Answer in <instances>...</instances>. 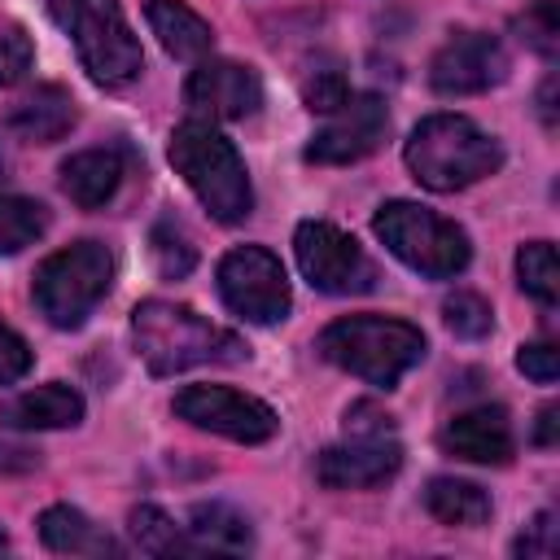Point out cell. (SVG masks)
<instances>
[{"instance_id": "6da1fadb", "label": "cell", "mask_w": 560, "mask_h": 560, "mask_svg": "<svg viewBox=\"0 0 560 560\" xmlns=\"http://www.w3.org/2000/svg\"><path fill=\"white\" fill-rule=\"evenodd\" d=\"M131 341L153 376H175V372L206 368V363L249 359V346L236 332H228V328L201 319L192 306L166 302V298H149L131 311Z\"/></svg>"}, {"instance_id": "7a4b0ae2", "label": "cell", "mask_w": 560, "mask_h": 560, "mask_svg": "<svg viewBox=\"0 0 560 560\" xmlns=\"http://www.w3.org/2000/svg\"><path fill=\"white\" fill-rule=\"evenodd\" d=\"M407 171L429 192H459L503 166V149L464 114H429L411 127L402 144Z\"/></svg>"}, {"instance_id": "3957f363", "label": "cell", "mask_w": 560, "mask_h": 560, "mask_svg": "<svg viewBox=\"0 0 560 560\" xmlns=\"http://www.w3.org/2000/svg\"><path fill=\"white\" fill-rule=\"evenodd\" d=\"M171 166L175 175L192 188V197L210 210V219L219 223H241L254 210V188L245 175V162L236 153V144L214 131L210 122H179L171 131Z\"/></svg>"}, {"instance_id": "277c9868", "label": "cell", "mask_w": 560, "mask_h": 560, "mask_svg": "<svg viewBox=\"0 0 560 560\" xmlns=\"http://www.w3.org/2000/svg\"><path fill=\"white\" fill-rule=\"evenodd\" d=\"M319 354L350 376L389 389L398 385L420 359H424V332L407 319H385V315H346L332 319L319 332Z\"/></svg>"}, {"instance_id": "5b68a950", "label": "cell", "mask_w": 560, "mask_h": 560, "mask_svg": "<svg viewBox=\"0 0 560 560\" xmlns=\"http://www.w3.org/2000/svg\"><path fill=\"white\" fill-rule=\"evenodd\" d=\"M52 22L70 35L79 66L101 88H127L144 70V48L118 0H48Z\"/></svg>"}, {"instance_id": "8992f818", "label": "cell", "mask_w": 560, "mask_h": 560, "mask_svg": "<svg viewBox=\"0 0 560 560\" xmlns=\"http://www.w3.org/2000/svg\"><path fill=\"white\" fill-rule=\"evenodd\" d=\"M114 284V254L101 241H74L48 254L31 280V302L52 328H83Z\"/></svg>"}, {"instance_id": "52a82bcc", "label": "cell", "mask_w": 560, "mask_h": 560, "mask_svg": "<svg viewBox=\"0 0 560 560\" xmlns=\"http://www.w3.org/2000/svg\"><path fill=\"white\" fill-rule=\"evenodd\" d=\"M372 232L402 267H411L429 280H451L472 258L468 232L455 219H442L416 201H385L372 219Z\"/></svg>"}, {"instance_id": "ba28073f", "label": "cell", "mask_w": 560, "mask_h": 560, "mask_svg": "<svg viewBox=\"0 0 560 560\" xmlns=\"http://www.w3.org/2000/svg\"><path fill=\"white\" fill-rule=\"evenodd\" d=\"M219 298L232 315L249 324H280L293 306L284 262L262 245H236L219 258Z\"/></svg>"}, {"instance_id": "9c48e42d", "label": "cell", "mask_w": 560, "mask_h": 560, "mask_svg": "<svg viewBox=\"0 0 560 560\" xmlns=\"http://www.w3.org/2000/svg\"><path fill=\"white\" fill-rule=\"evenodd\" d=\"M293 254H298V267L302 276L311 280V289L319 293H332V298H350V293H368L376 289V262L368 258V249L341 232L337 223H324V219H306L298 223L293 232Z\"/></svg>"}, {"instance_id": "30bf717a", "label": "cell", "mask_w": 560, "mask_h": 560, "mask_svg": "<svg viewBox=\"0 0 560 560\" xmlns=\"http://www.w3.org/2000/svg\"><path fill=\"white\" fill-rule=\"evenodd\" d=\"M171 407L192 429H206V433H219V438L245 442V446H258V442L276 438V429H280L276 411L262 398L241 394L232 385H188L175 394Z\"/></svg>"}, {"instance_id": "8fae6325", "label": "cell", "mask_w": 560, "mask_h": 560, "mask_svg": "<svg viewBox=\"0 0 560 560\" xmlns=\"http://www.w3.org/2000/svg\"><path fill=\"white\" fill-rule=\"evenodd\" d=\"M385 131H389L385 101L372 96V92H363V96L350 92V101L341 109H332L328 122L311 136V144H306L302 158L306 162H319V166H350V162L376 153L381 140H385Z\"/></svg>"}, {"instance_id": "7c38bea8", "label": "cell", "mask_w": 560, "mask_h": 560, "mask_svg": "<svg viewBox=\"0 0 560 560\" xmlns=\"http://www.w3.org/2000/svg\"><path fill=\"white\" fill-rule=\"evenodd\" d=\"M508 79V52L494 35L455 31L429 61V83L442 96H477Z\"/></svg>"}, {"instance_id": "4fadbf2b", "label": "cell", "mask_w": 560, "mask_h": 560, "mask_svg": "<svg viewBox=\"0 0 560 560\" xmlns=\"http://www.w3.org/2000/svg\"><path fill=\"white\" fill-rule=\"evenodd\" d=\"M184 101H188L192 114L236 122V118L258 114V105H262V79H258L254 66L223 61V57H201L197 70L184 83Z\"/></svg>"}, {"instance_id": "5bb4252c", "label": "cell", "mask_w": 560, "mask_h": 560, "mask_svg": "<svg viewBox=\"0 0 560 560\" xmlns=\"http://www.w3.org/2000/svg\"><path fill=\"white\" fill-rule=\"evenodd\" d=\"M402 468V446L385 433V438H350L341 446L319 451L315 459V477L328 490H372L381 481H389Z\"/></svg>"}, {"instance_id": "9a60e30c", "label": "cell", "mask_w": 560, "mask_h": 560, "mask_svg": "<svg viewBox=\"0 0 560 560\" xmlns=\"http://www.w3.org/2000/svg\"><path fill=\"white\" fill-rule=\"evenodd\" d=\"M442 451L468 464H508L516 455V433L503 407H468L438 433Z\"/></svg>"}, {"instance_id": "2e32d148", "label": "cell", "mask_w": 560, "mask_h": 560, "mask_svg": "<svg viewBox=\"0 0 560 560\" xmlns=\"http://www.w3.org/2000/svg\"><path fill=\"white\" fill-rule=\"evenodd\" d=\"M79 420H83V398H79V389L61 385V381L22 389V394H13V398L0 402V424L4 429H22V433H35V429H70Z\"/></svg>"}, {"instance_id": "e0dca14e", "label": "cell", "mask_w": 560, "mask_h": 560, "mask_svg": "<svg viewBox=\"0 0 560 560\" xmlns=\"http://www.w3.org/2000/svg\"><path fill=\"white\" fill-rule=\"evenodd\" d=\"M144 22L175 61H201L214 48V26L184 0H144Z\"/></svg>"}, {"instance_id": "ac0fdd59", "label": "cell", "mask_w": 560, "mask_h": 560, "mask_svg": "<svg viewBox=\"0 0 560 560\" xmlns=\"http://www.w3.org/2000/svg\"><path fill=\"white\" fill-rule=\"evenodd\" d=\"M122 184V153L118 149H79L61 162V192L79 210H101Z\"/></svg>"}, {"instance_id": "d6986e66", "label": "cell", "mask_w": 560, "mask_h": 560, "mask_svg": "<svg viewBox=\"0 0 560 560\" xmlns=\"http://www.w3.org/2000/svg\"><path fill=\"white\" fill-rule=\"evenodd\" d=\"M74 101H70V92L66 88H57V83H44V88H35V92H26L13 109H9V131L13 136H22V140H31V144H52V140H61L70 127H74Z\"/></svg>"}, {"instance_id": "ffe728a7", "label": "cell", "mask_w": 560, "mask_h": 560, "mask_svg": "<svg viewBox=\"0 0 560 560\" xmlns=\"http://www.w3.org/2000/svg\"><path fill=\"white\" fill-rule=\"evenodd\" d=\"M35 525H39V538H44L48 551H61V556H118V542L92 516H83L70 503L44 508Z\"/></svg>"}, {"instance_id": "44dd1931", "label": "cell", "mask_w": 560, "mask_h": 560, "mask_svg": "<svg viewBox=\"0 0 560 560\" xmlns=\"http://www.w3.org/2000/svg\"><path fill=\"white\" fill-rule=\"evenodd\" d=\"M184 529L192 534L201 556H241L254 547V529L232 503H197Z\"/></svg>"}, {"instance_id": "7402d4cb", "label": "cell", "mask_w": 560, "mask_h": 560, "mask_svg": "<svg viewBox=\"0 0 560 560\" xmlns=\"http://www.w3.org/2000/svg\"><path fill=\"white\" fill-rule=\"evenodd\" d=\"M424 508H429L433 521L459 525V529H472V525L490 521V494L477 481H464V477H433L424 486Z\"/></svg>"}, {"instance_id": "603a6c76", "label": "cell", "mask_w": 560, "mask_h": 560, "mask_svg": "<svg viewBox=\"0 0 560 560\" xmlns=\"http://www.w3.org/2000/svg\"><path fill=\"white\" fill-rule=\"evenodd\" d=\"M127 529H131V538H136V547L144 551V556H162V560H192V556H201V547L192 542V534L184 529V525H175L162 508H153V503H140V508H131V516H127Z\"/></svg>"}, {"instance_id": "cb8c5ba5", "label": "cell", "mask_w": 560, "mask_h": 560, "mask_svg": "<svg viewBox=\"0 0 560 560\" xmlns=\"http://www.w3.org/2000/svg\"><path fill=\"white\" fill-rule=\"evenodd\" d=\"M516 280L521 289L538 302V306H556L560 302V262H556V245L551 241H529L516 249Z\"/></svg>"}, {"instance_id": "d4e9b609", "label": "cell", "mask_w": 560, "mask_h": 560, "mask_svg": "<svg viewBox=\"0 0 560 560\" xmlns=\"http://www.w3.org/2000/svg\"><path fill=\"white\" fill-rule=\"evenodd\" d=\"M48 232V210L31 197H0V254H22Z\"/></svg>"}, {"instance_id": "484cf974", "label": "cell", "mask_w": 560, "mask_h": 560, "mask_svg": "<svg viewBox=\"0 0 560 560\" xmlns=\"http://www.w3.org/2000/svg\"><path fill=\"white\" fill-rule=\"evenodd\" d=\"M149 254H153V262H158V271H162L166 280H184V276L197 267V245H192V236L184 232L179 219H158V223H153V232H149Z\"/></svg>"}, {"instance_id": "4316f807", "label": "cell", "mask_w": 560, "mask_h": 560, "mask_svg": "<svg viewBox=\"0 0 560 560\" xmlns=\"http://www.w3.org/2000/svg\"><path fill=\"white\" fill-rule=\"evenodd\" d=\"M442 319H446V328H451L455 337H464V341H477V337H486V332L494 328L490 302H486L481 293H468V289H455V293L442 302Z\"/></svg>"}, {"instance_id": "83f0119b", "label": "cell", "mask_w": 560, "mask_h": 560, "mask_svg": "<svg viewBox=\"0 0 560 560\" xmlns=\"http://www.w3.org/2000/svg\"><path fill=\"white\" fill-rule=\"evenodd\" d=\"M35 66V44L31 35L13 22V18H0V88H13L31 74Z\"/></svg>"}, {"instance_id": "f1b7e54d", "label": "cell", "mask_w": 560, "mask_h": 560, "mask_svg": "<svg viewBox=\"0 0 560 560\" xmlns=\"http://www.w3.org/2000/svg\"><path fill=\"white\" fill-rule=\"evenodd\" d=\"M302 101H306L311 114H332L350 101V79L337 66H319L302 79Z\"/></svg>"}, {"instance_id": "f546056e", "label": "cell", "mask_w": 560, "mask_h": 560, "mask_svg": "<svg viewBox=\"0 0 560 560\" xmlns=\"http://www.w3.org/2000/svg\"><path fill=\"white\" fill-rule=\"evenodd\" d=\"M556 547H560L556 512H538V516L525 525V534L512 542V551H516L521 560H551V556H556Z\"/></svg>"}, {"instance_id": "4dcf8cb0", "label": "cell", "mask_w": 560, "mask_h": 560, "mask_svg": "<svg viewBox=\"0 0 560 560\" xmlns=\"http://www.w3.org/2000/svg\"><path fill=\"white\" fill-rule=\"evenodd\" d=\"M556 35H560V22H556V0H534V9L521 18V39L529 48H538L542 57L556 52Z\"/></svg>"}, {"instance_id": "1f68e13d", "label": "cell", "mask_w": 560, "mask_h": 560, "mask_svg": "<svg viewBox=\"0 0 560 560\" xmlns=\"http://www.w3.org/2000/svg\"><path fill=\"white\" fill-rule=\"evenodd\" d=\"M516 368H521L529 381H538V385H551V381L560 376V350H556L551 341H534V346H521V350H516Z\"/></svg>"}, {"instance_id": "d6a6232c", "label": "cell", "mask_w": 560, "mask_h": 560, "mask_svg": "<svg viewBox=\"0 0 560 560\" xmlns=\"http://www.w3.org/2000/svg\"><path fill=\"white\" fill-rule=\"evenodd\" d=\"M31 363H35V354H31V346L0 319V385H9V381H22L26 372H31Z\"/></svg>"}, {"instance_id": "836d02e7", "label": "cell", "mask_w": 560, "mask_h": 560, "mask_svg": "<svg viewBox=\"0 0 560 560\" xmlns=\"http://www.w3.org/2000/svg\"><path fill=\"white\" fill-rule=\"evenodd\" d=\"M394 424H389V416L381 411V407H372V402H354L350 411H346V433L350 438H385Z\"/></svg>"}, {"instance_id": "e575fe53", "label": "cell", "mask_w": 560, "mask_h": 560, "mask_svg": "<svg viewBox=\"0 0 560 560\" xmlns=\"http://www.w3.org/2000/svg\"><path fill=\"white\" fill-rule=\"evenodd\" d=\"M39 468V451L0 438V477H18V472H35Z\"/></svg>"}, {"instance_id": "d590c367", "label": "cell", "mask_w": 560, "mask_h": 560, "mask_svg": "<svg viewBox=\"0 0 560 560\" xmlns=\"http://www.w3.org/2000/svg\"><path fill=\"white\" fill-rule=\"evenodd\" d=\"M556 438H560V407H556V402H547V407L538 411L534 442H538V446H556Z\"/></svg>"}, {"instance_id": "8d00e7d4", "label": "cell", "mask_w": 560, "mask_h": 560, "mask_svg": "<svg viewBox=\"0 0 560 560\" xmlns=\"http://www.w3.org/2000/svg\"><path fill=\"white\" fill-rule=\"evenodd\" d=\"M551 92H556V79H547V83H542V96H538V101H542V122H547V127H556V114H551Z\"/></svg>"}, {"instance_id": "74e56055", "label": "cell", "mask_w": 560, "mask_h": 560, "mask_svg": "<svg viewBox=\"0 0 560 560\" xmlns=\"http://www.w3.org/2000/svg\"><path fill=\"white\" fill-rule=\"evenodd\" d=\"M0 547H9V538H4V534H0Z\"/></svg>"}, {"instance_id": "f35d334b", "label": "cell", "mask_w": 560, "mask_h": 560, "mask_svg": "<svg viewBox=\"0 0 560 560\" xmlns=\"http://www.w3.org/2000/svg\"><path fill=\"white\" fill-rule=\"evenodd\" d=\"M0 179H4V158H0Z\"/></svg>"}]
</instances>
